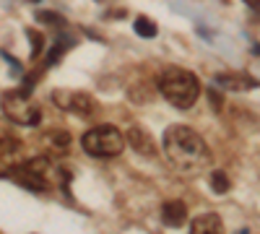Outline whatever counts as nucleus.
Here are the masks:
<instances>
[{
	"mask_svg": "<svg viewBox=\"0 0 260 234\" xmlns=\"http://www.w3.org/2000/svg\"><path fill=\"white\" fill-rule=\"evenodd\" d=\"M190 229L195 234H219L224 229V224H221V219L216 216V214H201L198 219L190 224Z\"/></svg>",
	"mask_w": 260,
	"mask_h": 234,
	"instance_id": "11",
	"label": "nucleus"
},
{
	"mask_svg": "<svg viewBox=\"0 0 260 234\" xmlns=\"http://www.w3.org/2000/svg\"><path fill=\"white\" fill-rule=\"evenodd\" d=\"M13 125H16V122H11V120H8V122H0V141H8V138L16 136V133H13Z\"/></svg>",
	"mask_w": 260,
	"mask_h": 234,
	"instance_id": "17",
	"label": "nucleus"
},
{
	"mask_svg": "<svg viewBox=\"0 0 260 234\" xmlns=\"http://www.w3.org/2000/svg\"><path fill=\"white\" fill-rule=\"evenodd\" d=\"M127 141L143 156H154L156 154V141L151 138V133L146 130L143 125H133V127H130V130H127Z\"/></svg>",
	"mask_w": 260,
	"mask_h": 234,
	"instance_id": "9",
	"label": "nucleus"
},
{
	"mask_svg": "<svg viewBox=\"0 0 260 234\" xmlns=\"http://www.w3.org/2000/svg\"><path fill=\"white\" fill-rule=\"evenodd\" d=\"M21 141L13 136L8 141H0V177H11V169L18 164L21 156Z\"/></svg>",
	"mask_w": 260,
	"mask_h": 234,
	"instance_id": "7",
	"label": "nucleus"
},
{
	"mask_svg": "<svg viewBox=\"0 0 260 234\" xmlns=\"http://www.w3.org/2000/svg\"><path fill=\"white\" fill-rule=\"evenodd\" d=\"M29 3H39V0H29Z\"/></svg>",
	"mask_w": 260,
	"mask_h": 234,
	"instance_id": "22",
	"label": "nucleus"
},
{
	"mask_svg": "<svg viewBox=\"0 0 260 234\" xmlns=\"http://www.w3.org/2000/svg\"><path fill=\"white\" fill-rule=\"evenodd\" d=\"M37 21L39 24H50L55 29H65V18L60 13H52V11H37Z\"/></svg>",
	"mask_w": 260,
	"mask_h": 234,
	"instance_id": "15",
	"label": "nucleus"
},
{
	"mask_svg": "<svg viewBox=\"0 0 260 234\" xmlns=\"http://www.w3.org/2000/svg\"><path fill=\"white\" fill-rule=\"evenodd\" d=\"M161 221L167 226H182L187 221V206L182 200H167L161 206Z\"/></svg>",
	"mask_w": 260,
	"mask_h": 234,
	"instance_id": "10",
	"label": "nucleus"
},
{
	"mask_svg": "<svg viewBox=\"0 0 260 234\" xmlns=\"http://www.w3.org/2000/svg\"><path fill=\"white\" fill-rule=\"evenodd\" d=\"M211 104H213V110L221 107V96H216V91H211Z\"/></svg>",
	"mask_w": 260,
	"mask_h": 234,
	"instance_id": "19",
	"label": "nucleus"
},
{
	"mask_svg": "<svg viewBox=\"0 0 260 234\" xmlns=\"http://www.w3.org/2000/svg\"><path fill=\"white\" fill-rule=\"evenodd\" d=\"M26 37H29V42H31V60H37V57L42 55V50H45V34L29 26V29H26Z\"/></svg>",
	"mask_w": 260,
	"mask_h": 234,
	"instance_id": "14",
	"label": "nucleus"
},
{
	"mask_svg": "<svg viewBox=\"0 0 260 234\" xmlns=\"http://www.w3.org/2000/svg\"><path fill=\"white\" fill-rule=\"evenodd\" d=\"M211 187L216 190V193H229L232 182H229V177L221 172V169H216V172L211 175Z\"/></svg>",
	"mask_w": 260,
	"mask_h": 234,
	"instance_id": "16",
	"label": "nucleus"
},
{
	"mask_svg": "<svg viewBox=\"0 0 260 234\" xmlns=\"http://www.w3.org/2000/svg\"><path fill=\"white\" fill-rule=\"evenodd\" d=\"M52 102L57 104L60 110L65 112H73L78 117H89L96 112V102L89 96V94H83V91H68V89H57L52 94Z\"/></svg>",
	"mask_w": 260,
	"mask_h": 234,
	"instance_id": "6",
	"label": "nucleus"
},
{
	"mask_svg": "<svg viewBox=\"0 0 260 234\" xmlns=\"http://www.w3.org/2000/svg\"><path fill=\"white\" fill-rule=\"evenodd\" d=\"M50 172H52V161L47 156H34V159H26V161H18L11 169V180L24 185L26 190L45 193L50 187Z\"/></svg>",
	"mask_w": 260,
	"mask_h": 234,
	"instance_id": "4",
	"label": "nucleus"
},
{
	"mask_svg": "<svg viewBox=\"0 0 260 234\" xmlns=\"http://www.w3.org/2000/svg\"><path fill=\"white\" fill-rule=\"evenodd\" d=\"M216 86L229 89V91H252L260 83H257V78H252L247 73H219L216 76Z\"/></svg>",
	"mask_w": 260,
	"mask_h": 234,
	"instance_id": "8",
	"label": "nucleus"
},
{
	"mask_svg": "<svg viewBox=\"0 0 260 234\" xmlns=\"http://www.w3.org/2000/svg\"><path fill=\"white\" fill-rule=\"evenodd\" d=\"M3 57H6L8 62H11V71H13V76H21V73H24V68H21V62H18L16 57H11L8 52H3Z\"/></svg>",
	"mask_w": 260,
	"mask_h": 234,
	"instance_id": "18",
	"label": "nucleus"
},
{
	"mask_svg": "<svg viewBox=\"0 0 260 234\" xmlns=\"http://www.w3.org/2000/svg\"><path fill=\"white\" fill-rule=\"evenodd\" d=\"M3 112H6V117L11 120V122H16V125H39V120H42V112H39V107L29 99V94H24V91H6L3 94Z\"/></svg>",
	"mask_w": 260,
	"mask_h": 234,
	"instance_id": "5",
	"label": "nucleus"
},
{
	"mask_svg": "<svg viewBox=\"0 0 260 234\" xmlns=\"http://www.w3.org/2000/svg\"><path fill=\"white\" fill-rule=\"evenodd\" d=\"M159 91L172 107L190 110L201 96V81L195 73L172 65V68H164L159 76Z\"/></svg>",
	"mask_w": 260,
	"mask_h": 234,
	"instance_id": "2",
	"label": "nucleus"
},
{
	"mask_svg": "<svg viewBox=\"0 0 260 234\" xmlns=\"http://www.w3.org/2000/svg\"><path fill=\"white\" fill-rule=\"evenodd\" d=\"M133 29H136V34H138V37H143V39H151V37H156V34H159L156 24H154L151 18H146V16H138V18H136Z\"/></svg>",
	"mask_w": 260,
	"mask_h": 234,
	"instance_id": "13",
	"label": "nucleus"
},
{
	"mask_svg": "<svg viewBox=\"0 0 260 234\" xmlns=\"http://www.w3.org/2000/svg\"><path fill=\"white\" fill-rule=\"evenodd\" d=\"M252 52H255V55H260V45H255V47H252Z\"/></svg>",
	"mask_w": 260,
	"mask_h": 234,
	"instance_id": "21",
	"label": "nucleus"
},
{
	"mask_svg": "<svg viewBox=\"0 0 260 234\" xmlns=\"http://www.w3.org/2000/svg\"><path fill=\"white\" fill-rule=\"evenodd\" d=\"M73 45H76V39H73L71 34H65V29H60V37H57V42H55V47H52V52L47 55V68H52L55 62H57L65 52H68Z\"/></svg>",
	"mask_w": 260,
	"mask_h": 234,
	"instance_id": "12",
	"label": "nucleus"
},
{
	"mask_svg": "<svg viewBox=\"0 0 260 234\" xmlns=\"http://www.w3.org/2000/svg\"><path fill=\"white\" fill-rule=\"evenodd\" d=\"M81 146L86 154L99 156V159H110V156H117L125 148V136L115 125H96V127L83 133Z\"/></svg>",
	"mask_w": 260,
	"mask_h": 234,
	"instance_id": "3",
	"label": "nucleus"
},
{
	"mask_svg": "<svg viewBox=\"0 0 260 234\" xmlns=\"http://www.w3.org/2000/svg\"><path fill=\"white\" fill-rule=\"evenodd\" d=\"M161 148H164L167 159L172 161V166L185 175L201 172L211 161L206 141L187 125H169L161 136Z\"/></svg>",
	"mask_w": 260,
	"mask_h": 234,
	"instance_id": "1",
	"label": "nucleus"
},
{
	"mask_svg": "<svg viewBox=\"0 0 260 234\" xmlns=\"http://www.w3.org/2000/svg\"><path fill=\"white\" fill-rule=\"evenodd\" d=\"M245 3H247L252 11H260V0H245Z\"/></svg>",
	"mask_w": 260,
	"mask_h": 234,
	"instance_id": "20",
	"label": "nucleus"
}]
</instances>
